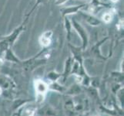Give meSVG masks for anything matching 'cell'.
I'll return each instance as SVG.
<instances>
[{"label":"cell","instance_id":"1","mask_svg":"<svg viewBox=\"0 0 124 116\" xmlns=\"http://www.w3.org/2000/svg\"><path fill=\"white\" fill-rule=\"evenodd\" d=\"M34 86H35L37 101L42 102L44 100L47 91L49 89L48 85L42 80H36L34 82Z\"/></svg>","mask_w":124,"mask_h":116},{"label":"cell","instance_id":"2","mask_svg":"<svg viewBox=\"0 0 124 116\" xmlns=\"http://www.w3.org/2000/svg\"><path fill=\"white\" fill-rule=\"evenodd\" d=\"M39 43H40L41 45L44 46H49L50 44L51 40H50L49 38L46 37L45 36H42L39 38Z\"/></svg>","mask_w":124,"mask_h":116},{"label":"cell","instance_id":"3","mask_svg":"<svg viewBox=\"0 0 124 116\" xmlns=\"http://www.w3.org/2000/svg\"><path fill=\"white\" fill-rule=\"evenodd\" d=\"M102 19L105 23H109L111 20H112V16H111L109 13H105L103 16H102Z\"/></svg>","mask_w":124,"mask_h":116},{"label":"cell","instance_id":"4","mask_svg":"<svg viewBox=\"0 0 124 116\" xmlns=\"http://www.w3.org/2000/svg\"><path fill=\"white\" fill-rule=\"evenodd\" d=\"M26 113L28 115V116H35L36 113V110L34 108H28L26 110Z\"/></svg>","mask_w":124,"mask_h":116},{"label":"cell","instance_id":"5","mask_svg":"<svg viewBox=\"0 0 124 116\" xmlns=\"http://www.w3.org/2000/svg\"><path fill=\"white\" fill-rule=\"evenodd\" d=\"M21 113H22V109L19 111V112L16 114V116H21Z\"/></svg>","mask_w":124,"mask_h":116},{"label":"cell","instance_id":"6","mask_svg":"<svg viewBox=\"0 0 124 116\" xmlns=\"http://www.w3.org/2000/svg\"><path fill=\"white\" fill-rule=\"evenodd\" d=\"M2 90L1 87H0V95H1V94H2Z\"/></svg>","mask_w":124,"mask_h":116},{"label":"cell","instance_id":"7","mask_svg":"<svg viewBox=\"0 0 124 116\" xmlns=\"http://www.w3.org/2000/svg\"><path fill=\"white\" fill-rule=\"evenodd\" d=\"M112 1H113V2H117L118 0H112Z\"/></svg>","mask_w":124,"mask_h":116}]
</instances>
